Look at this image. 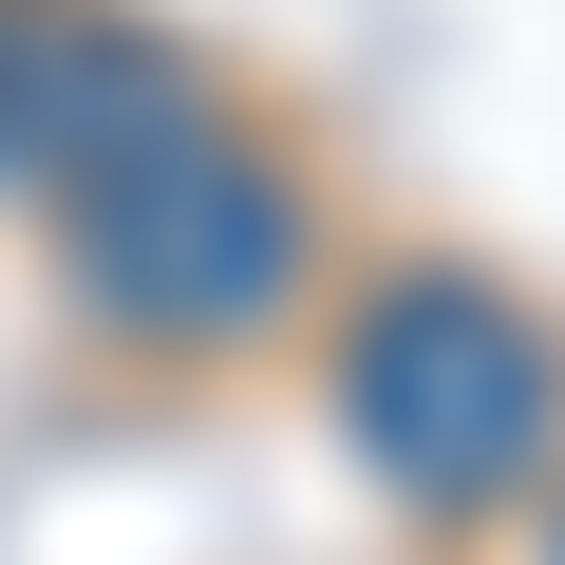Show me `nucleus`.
Masks as SVG:
<instances>
[{"instance_id":"7ed1b4c3","label":"nucleus","mask_w":565,"mask_h":565,"mask_svg":"<svg viewBox=\"0 0 565 565\" xmlns=\"http://www.w3.org/2000/svg\"><path fill=\"white\" fill-rule=\"evenodd\" d=\"M189 95V57L170 39H132V20H57V0H0V170L20 189H57V170H95L132 114H170Z\"/></svg>"},{"instance_id":"f03ea898","label":"nucleus","mask_w":565,"mask_h":565,"mask_svg":"<svg viewBox=\"0 0 565 565\" xmlns=\"http://www.w3.org/2000/svg\"><path fill=\"white\" fill-rule=\"evenodd\" d=\"M321 377H340V434L396 509H509L565 452V340L471 264H396Z\"/></svg>"},{"instance_id":"f257e3e1","label":"nucleus","mask_w":565,"mask_h":565,"mask_svg":"<svg viewBox=\"0 0 565 565\" xmlns=\"http://www.w3.org/2000/svg\"><path fill=\"white\" fill-rule=\"evenodd\" d=\"M57 245L114 340H264L302 302V170L245 151L207 95H170L95 170H57Z\"/></svg>"}]
</instances>
